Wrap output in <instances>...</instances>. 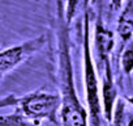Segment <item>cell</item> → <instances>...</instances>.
Masks as SVG:
<instances>
[{
    "label": "cell",
    "instance_id": "5b68a950",
    "mask_svg": "<svg viewBox=\"0 0 133 126\" xmlns=\"http://www.w3.org/2000/svg\"><path fill=\"white\" fill-rule=\"evenodd\" d=\"M115 46V36L107 29L101 20L97 21L94 29V49H91L95 67H99L103 62L111 59V54Z\"/></svg>",
    "mask_w": 133,
    "mask_h": 126
},
{
    "label": "cell",
    "instance_id": "30bf717a",
    "mask_svg": "<svg viewBox=\"0 0 133 126\" xmlns=\"http://www.w3.org/2000/svg\"><path fill=\"white\" fill-rule=\"evenodd\" d=\"M16 100H17V96L15 93H11L3 99H0V109L2 108H7V106H15L16 105Z\"/></svg>",
    "mask_w": 133,
    "mask_h": 126
},
{
    "label": "cell",
    "instance_id": "7c38bea8",
    "mask_svg": "<svg viewBox=\"0 0 133 126\" xmlns=\"http://www.w3.org/2000/svg\"><path fill=\"white\" fill-rule=\"evenodd\" d=\"M91 2H93V4H97V3L99 2V0H91Z\"/></svg>",
    "mask_w": 133,
    "mask_h": 126
},
{
    "label": "cell",
    "instance_id": "52a82bcc",
    "mask_svg": "<svg viewBox=\"0 0 133 126\" xmlns=\"http://www.w3.org/2000/svg\"><path fill=\"white\" fill-rule=\"evenodd\" d=\"M48 125H52V123L29 118L25 114H22L17 108L11 114L0 116V126H48Z\"/></svg>",
    "mask_w": 133,
    "mask_h": 126
},
{
    "label": "cell",
    "instance_id": "8992f818",
    "mask_svg": "<svg viewBox=\"0 0 133 126\" xmlns=\"http://www.w3.org/2000/svg\"><path fill=\"white\" fill-rule=\"evenodd\" d=\"M112 126H133V104L127 99H117L112 110Z\"/></svg>",
    "mask_w": 133,
    "mask_h": 126
},
{
    "label": "cell",
    "instance_id": "277c9868",
    "mask_svg": "<svg viewBox=\"0 0 133 126\" xmlns=\"http://www.w3.org/2000/svg\"><path fill=\"white\" fill-rule=\"evenodd\" d=\"M46 45V36H38L31 39H28L20 45H15L12 47L4 49L0 51V82L2 79L15 70L21 63L33 56L37 51H39Z\"/></svg>",
    "mask_w": 133,
    "mask_h": 126
},
{
    "label": "cell",
    "instance_id": "6da1fadb",
    "mask_svg": "<svg viewBox=\"0 0 133 126\" xmlns=\"http://www.w3.org/2000/svg\"><path fill=\"white\" fill-rule=\"evenodd\" d=\"M57 30L54 79L59 88L60 126H90L86 108L80 101L75 85L73 62L71 55V37L68 25L61 13V0H57Z\"/></svg>",
    "mask_w": 133,
    "mask_h": 126
},
{
    "label": "cell",
    "instance_id": "9c48e42d",
    "mask_svg": "<svg viewBox=\"0 0 133 126\" xmlns=\"http://www.w3.org/2000/svg\"><path fill=\"white\" fill-rule=\"evenodd\" d=\"M88 0H66V8L64 12V19L66 25H69L71 21L82 11L86 9Z\"/></svg>",
    "mask_w": 133,
    "mask_h": 126
},
{
    "label": "cell",
    "instance_id": "7a4b0ae2",
    "mask_svg": "<svg viewBox=\"0 0 133 126\" xmlns=\"http://www.w3.org/2000/svg\"><path fill=\"white\" fill-rule=\"evenodd\" d=\"M90 42H91L90 41V16H89V11L84 9V34H82L84 85H85L86 110L89 116V123L91 126H108V122L103 117L99 79H98V72L95 68Z\"/></svg>",
    "mask_w": 133,
    "mask_h": 126
},
{
    "label": "cell",
    "instance_id": "ba28073f",
    "mask_svg": "<svg viewBox=\"0 0 133 126\" xmlns=\"http://www.w3.org/2000/svg\"><path fill=\"white\" fill-rule=\"evenodd\" d=\"M121 70L125 75H130L133 72V41H128L121 47V56H120Z\"/></svg>",
    "mask_w": 133,
    "mask_h": 126
},
{
    "label": "cell",
    "instance_id": "8fae6325",
    "mask_svg": "<svg viewBox=\"0 0 133 126\" xmlns=\"http://www.w3.org/2000/svg\"><path fill=\"white\" fill-rule=\"evenodd\" d=\"M124 0H110V7L112 11H120Z\"/></svg>",
    "mask_w": 133,
    "mask_h": 126
},
{
    "label": "cell",
    "instance_id": "3957f363",
    "mask_svg": "<svg viewBox=\"0 0 133 126\" xmlns=\"http://www.w3.org/2000/svg\"><path fill=\"white\" fill-rule=\"evenodd\" d=\"M15 108H17L22 114H25L29 118L60 126V96L56 92L37 89L24 96H17Z\"/></svg>",
    "mask_w": 133,
    "mask_h": 126
}]
</instances>
